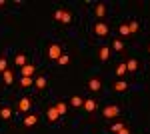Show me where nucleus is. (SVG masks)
I'll use <instances>...</instances> for the list:
<instances>
[{
    "label": "nucleus",
    "instance_id": "nucleus-1",
    "mask_svg": "<svg viewBox=\"0 0 150 134\" xmlns=\"http://www.w3.org/2000/svg\"><path fill=\"white\" fill-rule=\"evenodd\" d=\"M62 56V48L58 44H50L48 46V58H52V60H58Z\"/></svg>",
    "mask_w": 150,
    "mask_h": 134
},
{
    "label": "nucleus",
    "instance_id": "nucleus-2",
    "mask_svg": "<svg viewBox=\"0 0 150 134\" xmlns=\"http://www.w3.org/2000/svg\"><path fill=\"white\" fill-rule=\"evenodd\" d=\"M54 18L60 20V22H64V24H70V20H72V16H70L68 10H56L54 12Z\"/></svg>",
    "mask_w": 150,
    "mask_h": 134
},
{
    "label": "nucleus",
    "instance_id": "nucleus-3",
    "mask_svg": "<svg viewBox=\"0 0 150 134\" xmlns=\"http://www.w3.org/2000/svg\"><path fill=\"white\" fill-rule=\"evenodd\" d=\"M94 34H96V36H106V34H108V26L104 22H96L94 24Z\"/></svg>",
    "mask_w": 150,
    "mask_h": 134
},
{
    "label": "nucleus",
    "instance_id": "nucleus-4",
    "mask_svg": "<svg viewBox=\"0 0 150 134\" xmlns=\"http://www.w3.org/2000/svg\"><path fill=\"white\" fill-rule=\"evenodd\" d=\"M104 116H106V118H116V116H118V106H114V104L106 106V108H104Z\"/></svg>",
    "mask_w": 150,
    "mask_h": 134
},
{
    "label": "nucleus",
    "instance_id": "nucleus-5",
    "mask_svg": "<svg viewBox=\"0 0 150 134\" xmlns=\"http://www.w3.org/2000/svg\"><path fill=\"white\" fill-rule=\"evenodd\" d=\"M88 88L94 90V92H98V90L102 88V82H100L98 78H90V82H88Z\"/></svg>",
    "mask_w": 150,
    "mask_h": 134
},
{
    "label": "nucleus",
    "instance_id": "nucleus-6",
    "mask_svg": "<svg viewBox=\"0 0 150 134\" xmlns=\"http://www.w3.org/2000/svg\"><path fill=\"white\" fill-rule=\"evenodd\" d=\"M32 74H34V66H32V64H24L22 66V76L32 78Z\"/></svg>",
    "mask_w": 150,
    "mask_h": 134
},
{
    "label": "nucleus",
    "instance_id": "nucleus-7",
    "mask_svg": "<svg viewBox=\"0 0 150 134\" xmlns=\"http://www.w3.org/2000/svg\"><path fill=\"white\" fill-rule=\"evenodd\" d=\"M108 56H110V48H108V46H102V48L98 50V58H100V60H108Z\"/></svg>",
    "mask_w": 150,
    "mask_h": 134
},
{
    "label": "nucleus",
    "instance_id": "nucleus-8",
    "mask_svg": "<svg viewBox=\"0 0 150 134\" xmlns=\"http://www.w3.org/2000/svg\"><path fill=\"white\" fill-rule=\"evenodd\" d=\"M82 106H84V108H86L88 112H94V110H96V100L88 98V100H84V104H82Z\"/></svg>",
    "mask_w": 150,
    "mask_h": 134
},
{
    "label": "nucleus",
    "instance_id": "nucleus-9",
    "mask_svg": "<svg viewBox=\"0 0 150 134\" xmlns=\"http://www.w3.org/2000/svg\"><path fill=\"white\" fill-rule=\"evenodd\" d=\"M36 122H38V116L36 114H30V116L24 118V126H34Z\"/></svg>",
    "mask_w": 150,
    "mask_h": 134
},
{
    "label": "nucleus",
    "instance_id": "nucleus-10",
    "mask_svg": "<svg viewBox=\"0 0 150 134\" xmlns=\"http://www.w3.org/2000/svg\"><path fill=\"white\" fill-rule=\"evenodd\" d=\"M46 116H48V120H52V122H54V120H58V116H60V114H58L56 108L52 106V108H48V110H46Z\"/></svg>",
    "mask_w": 150,
    "mask_h": 134
},
{
    "label": "nucleus",
    "instance_id": "nucleus-11",
    "mask_svg": "<svg viewBox=\"0 0 150 134\" xmlns=\"http://www.w3.org/2000/svg\"><path fill=\"white\" fill-rule=\"evenodd\" d=\"M2 76H4V82H6V84H12V82H14V74H12L8 68L2 72Z\"/></svg>",
    "mask_w": 150,
    "mask_h": 134
},
{
    "label": "nucleus",
    "instance_id": "nucleus-12",
    "mask_svg": "<svg viewBox=\"0 0 150 134\" xmlns=\"http://www.w3.org/2000/svg\"><path fill=\"white\" fill-rule=\"evenodd\" d=\"M112 88H114L116 92H124V90L128 88V84H126V82H124V80H118V82H116V84H114V86H112Z\"/></svg>",
    "mask_w": 150,
    "mask_h": 134
},
{
    "label": "nucleus",
    "instance_id": "nucleus-13",
    "mask_svg": "<svg viewBox=\"0 0 150 134\" xmlns=\"http://www.w3.org/2000/svg\"><path fill=\"white\" fill-rule=\"evenodd\" d=\"M18 108H20V110H28V108H30V98H22V100L18 102Z\"/></svg>",
    "mask_w": 150,
    "mask_h": 134
},
{
    "label": "nucleus",
    "instance_id": "nucleus-14",
    "mask_svg": "<svg viewBox=\"0 0 150 134\" xmlns=\"http://www.w3.org/2000/svg\"><path fill=\"white\" fill-rule=\"evenodd\" d=\"M34 86L38 90H42V88H46V78L44 76H40V78H36V82H34Z\"/></svg>",
    "mask_w": 150,
    "mask_h": 134
},
{
    "label": "nucleus",
    "instance_id": "nucleus-15",
    "mask_svg": "<svg viewBox=\"0 0 150 134\" xmlns=\"http://www.w3.org/2000/svg\"><path fill=\"white\" fill-rule=\"evenodd\" d=\"M136 68H138V62H136V60H128L126 62V70L128 72H136Z\"/></svg>",
    "mask_w": 150,
    "mask_h": 134
},
{
    "label": "nucleus",
    "instance_id": "nucleus-16",
    "mask_svg": "<svg viewBox=\"0 0 150 134\" xmlns=\"http://www.w3.org/2000/svg\"><path fill=\"white\" fill-rule=\"evenodd\" d=\"M54 108H56V112H58V114H66V110H68V106H66L64 102H58V104L54 106Z\"/></svg>",
    "mask_w": 150,
    "mask_h": 134
},
{
    "label": "nucleus",
    "instance_id": "nucleus-17",
    "mask_svg": "<svg viewBox=\"0 0 150 134\" xmlns=\"http://www.w3.org/2000/svg\"><path fill=\"white\" fill-rule=\"evenodd\" d=\"M0 116H2L4 120H8V118L12 116V110L10 108H0Z\"/></svg>",
    "mask_w": 150,
    "mask_h": 134
},
{
    "label": "nucleus",
    "instance_id": "nucleus-18",
    "mask_svg": "<svg viewBox=\"0 0 150 134\" xmlns=\"http://www.w3.org/2000/svg\"><path fill=\"white\" fill-rule=\"evenodd\" d=\"M70 104H72V106H82L84 100H82L80 96H72V98H70Z\"/></svg>",
    "mask_w": 150,
    "mask_h": 134
},
{
    "label": "nucleus",
    "instance_id": "nucleus-19",
    "mask_svg": "<svg viewBox=\"0 0 150 134\" xmlns=\"http://www.w3.org/2000/svg\"><path fill=\"white\" fill-rule=\"evenodd\" d=\"M26 64V56L24 54H16V66H24Z\"/></svg>",
    "mask_w": 150,
    "mask_h": 134
},
{
    "label": "nucleus",
    "instance_id": "nucleus-20",
    "mask_svg": "<svg viewBox=\"0 0 150 134\" xmlns=\"http://www.w3.org/2000/svg\"><path fill=\"white\" fill-rule=\"evenodd\" d=\"M128 70H126V64H118V68H116V74L118 76H124Z\"/></svg>",
    "mask_w": 150,
    "mask_h": 134
},
{
    "label": "nucleus",
    "instance_id": "nucleus-21",
    "mask_svg": "<svg viewBox=\"0 0 150 134\" xmlns=\"http://www.w3.org/2000/svg\"><path fill=\"white\" fill-rule=\"evenodd\" d=\"M68 62H70V56L68 54H62L60 58H58V64H62V66H66Z\"/></svg>",
    "mask_w": 150,
    "mask_h": 134
},
{
    "label": "nucleus",
    "instance_id": "nucleus-22",
    "mask_svg": "<svg viewBox=\"0 0 150 134\" xmlns=\"http://www.w3.org/2000/svg\"><path fill=\"white\" fill-rule=\"evenodd\" d=\"M122 128H124V124H122V122H116V124H112V132H114V134H118L120 130H122Z\"/></svg>",
    "mask_w": 150,
    "mask_h": 134
},
{
    "label": "nucleus",
    "instance_id": "nucleus-23",
    "mask_svg": "<svg viewBox=\"0 0 150 134\" xmlns=\"http://www.w3.org/2000/svg\"><path fill=\"white\" fill-rule=\"evenodd\" d=\"M20 84H22V86H32V78H28V76H22Z\"/></svg>",
    "mask_w": 150,
    "mask_h": 134
},
{
    "label": "nucleus",
    "instance_id": "nucleus-24",
    "mask_svg": "<svg viewBox=\"0 0 150 134\" xmlns=\"http://www.w3.org/2000/svg\"><path fill=\"white\" fill-rule=\"evenodd\" d=\"M104 12H106L104 4H98V6H96V16H104Z\"/></svg>",
    "mask_w": 150,
    "mask_h": 134
},
{
    "label": "nucleus",
    "instance_id": "nucleus-25",
    "mask_svg": "<svg viewBox=\"0 0 150 134\" xmlns=\"http://www.w3.org/2000/svg\"><path fill=\"white\" fill-rule=\"evenodd\" d=\"M120 34H124V36H128V34H130V28H128V24H120Z\"/></svg>",
    "mask_w": 150,
    "mask_h": 134
},
{
    "label": "nucleus",
    "instance_id": "nucleus-26",
    "mask_svg": "<svg viewBox=\"0 0 150 134\" xmlns=\"http://www.w3.org/2000/svg\"><path fill=\"white\" fill-rule=\"evenodd\" d=\"M128 28H130V32H136V30H138V22H136V20H132V22L128 24Z\"/></svg>",
    "mask_w": 150,
    "mask_h": 134
},
{
    "label": "nucleus",
    "instance_id": "nucleus-27",
    "mask_svg": "<svg viewBox=\"0 0 150 134\" xmlns=\"http://www.w3.org/2000/svg\"><path fill=\"white\" fill-rule=\"evenodd\" d=\"M122 48H124V44L120 40H114V50H122Z\"/></svg>",
    "mask_w": 150,
    "mask_h": 134
},
{
    "label": "nucleus",
    "instance_id": "nucleus-28",
    "mask_svg": "<svg viewBox=\"0 0 150 134\" xmlns=\"http://www.w3.org/2000/svg\"><path fill=\"white\" fill-rule=\"evenodd\" d=\"M6 70V58H0V72Z\"/></svg>",
    "mask_w": 150,
    "mask_h": 134
},
{
    "label": "nucleus",
    "instance_id": "nucleus-29",
    "mask_svg": "<svg viewBox=\"0 0 150 134\" xmlns=\"http://www.w3.org/2000/svg\"><path fill=\"white\" fill-rule=\"evenodd\" d=\"M118 134H130V130H128L126 126H124V128H122V130H120V132H118Z\"/></svg>",
    "mask_w": 150,
    "mask_h": 134
},
{
    "label": "nucleus",
    "instance_id": "nucleus-30",
    "mask_svg": "<svg viewBox=\"0 0 150 134\" xmlns=\"http://www.w3.org/2000/svg\"><path fill=\"white\" fill-rule=\"evenodd\" d=\"M148 50H150V46H148Z\"/></svg>",
    "mask_w": 150,
    "mask_h": 134
}]
</instances>
